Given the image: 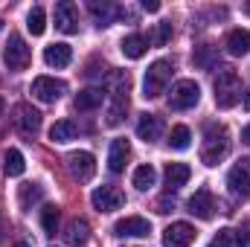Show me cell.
<instances>
[{"instance_id":"cell-1","label":"cell","mask_w":250,"mask_h":247,"mask_svg":"<svg viewBox=\"0 0 250 247\" xmlns=\"http://www.w3.org/2000/svg\"><path fill=\"white\" fill-rule=\"evenodd\" d=\"M230 151V134L224 125L209 123L204 131V145H201V160L204 166H218Z\"/></svg>"},{"instance_id":"cell-2","label":"cell","mask_w":250,"mask_h":247,"mask_svg":"<svg viewBox=\"0 0 250 247\" xmlns=\"http://www.w3.org/2000/svg\"><path fill=\"white\" fill-rule=\"evenodd\" d=\"M242 99V79L233 67H221L215 76V105L218 108H233Z\"/></svg>"},{"instance_id":"cell-3","label":"cell","mask_w":250,"mask_h":247,"mask_svg":"<svg viewBox=\"0 0 250 247\" xmlns=\"http://www.w3.org/2000/svg\"><path fill=\"white\" fill-rule=\"evenodd\" d=\"M172 73H175L172 62H166V59L154 62L148 70H146V79H143V96H146V99H157L160 93H166V84L172 82Z\"/></svg>"},{"instance_id":"cell-4","label":"cell","mask_w":250,"mask_h":247,"mask_svg":"<svg viewBox=\"0 0 250 247\" xmlns=\"http://www.w3.org/2000/svg\"><path fill=\"white\" fill-rule=\"evenodd\" d=\"M128 73L117 70L111 76V108H108V125H120L125 117V108H128Z\"/></svg>"},{"instance_id":"cell-5","label":"cell","mask_w":250,"mask_h":247,"mask_svg":"<svg viewBox=\"0 0 250 247\" xmlns=\"http://www.w3.org/2000/svg\"><path fill=\"white\" fill-rule=\"evenodd\" d=\"M198 99H201V87L192 79H181L169 93V108L172 111H189L198 105Z\"/></svg>"},{"instance_id":"cell-6","label":"cell","mask_w":250,"mask_h":247,"mask_svg":"<svg viewBox=\"0 0 250 247\" xmlns=\"http://www.w3.org/2000/svg\"><path fill=\"white\" fill-rule=\"evenodd\" d=\"M29 59H32V53H29L26 41L21 35H9V44L3 50V64L9 70H26L29 67Z\"/></svg>"},{"instance_id":"cell-7","label":"cell","mask_w":250,"mask_h":247,"mask_svg":"<svg viewBox=\"0 0 250 247\" xmlns=\"http://www.w3.org/2000/svg\"><path fill=\"white\" fill-rule=\"evenodd\" d=\"M29 93L38 99V102H59L64 93H67V84L62 79H53V76H38L29 87Z\"/></svg>"},{"instance_id":"cell-8","label":"cell","mask_w":250,"mask_h":247,"mask_svg":"<svg viewBox=\"0 0 250 247\" xmlns=\"http://www.w3.org/2000/svg\"><path fill=\"white\" fill-rule=\"evenodd\" d=\"M67 169L76 181H90L96 175V157L90 151H73L67 154Z\"/></svg>"},{"instance_id":"cell-9","label":"cell","mask_w":250,"mask_h":247,"mask_svg":"<svg viewBox=\"0 0 250 247\" xmlns=\"http://www.w3.org/2000/svg\"><path fill=\"white\" fill-rule=\"evenodd\" d=\"M227 186H230V195L248 198L250 195V160H239V163L227 172Z\"/></svg>"},{"instance_id":"cell-10","label":"cell","mask_w":250,"mask_h":247,"mask_svg":"<svg viewBox=\"0 0 250 247\" xmlns=\"http://www.w3.org/2000/svg\"><path fill=\"white\" fill-rule=\"evenodd\" d=\"M90 204H93L99 212H114V209H120L125 204V195L117 186H99V189H93Z\"/></svg>"},{"instance_id":"cell-11","label":"cell","mask_w":250,"mask_h":247,"mask_svg":"<svg viewBox=\"0 0 250 247\" xmlns=\"http://www.w3.org/2000/svg\"><path fill=\"white\" fill-rule=\"evenodd\" d=\"M195 242V227L187 221H175L163 230V247H189Z\"/></svg>"},{"instance_id":"cell-12","label":"cell","mask_w":250,"mask_h":247,"mask_svg":"<svg viewBox=\"0 0 250 247\" xmlns=\"http://www.w3.org/2000/svg\"><path fill=\"white\" fill-rule=\"evenodd\" d=\"M187 212H192V215L201 218V221H209L212 212H215V198H212V192H209V189H198V192L187 201Z\"/></svg>"},{"instance_id":"cell-13","label":"cell","mask_w":250,"mask_h":247,"mask_svg":"<svg viewBox=\"0 0 250 247\" xmlns=\"http://www.w3.org/2000/svg\"><path fill=\"white\" fill-rule=\"evenodd\" d=\"M15 125L21 128V134L35 137V134L41 131V114H38L32 105H18V108H15Z\"/></svg>"},{"instance_id":"cell-14","label":"cell","mask_w":250,"mask_h":247,"mask_svg":"<svg viewBox=\"0 0 250 247\" xmlns=\"http://www.w3.org/2000/svg\"><path fill=\"white\" fill-rule=\"evenodd\" d=\"M151 233V224L143 218V215H128V218H120L114 224V236H134V239H143Z\"/></svg>"},{"instance_id":"cell-15","label":"cell","mask_w":250,"mask_h":247,"mask_svg":"<svg viewBox=\"0 0 250 247\" xmlns=\"http://www.w3.org/2000/svg\"><path fill=\"white\" fill-rule=\"evenodd\" d=\"M56 29H62L64 35L79 32V15H76V6L70 0L56 3Z\"/></svg>"},{"instance_id":"cell-16","label":"cell","mask_w":250,"mask_h":247,"mask_svg":"<svg viewBox=\"0 0 250 247\" xmlns=\"http://www.w3.org/2000/svg\"><path fill=\"white\" fill-rule=\"evenodd\" d=\"M160 134H163V120H160V117H154V114H140L137 137H140L143 143H154V140H160Z\"/></svg>"},{"instance_id":"cell-17","label":"cell","mask_w":250,"mask_h":247,"mask_svg":"<svg viewBox=\"0 0 250 247\" xmlns=\"http://www.w3.org/2000/svg\"><path fill=\"white\" fill-rule=\"evenodd\" d=\"M102 102H105L102 87H87V90H82V93L73 99V108H76L79 114H87V111H96Z\"/></svg>"},{"instance_id":"cell-18","label":"cell","mask_w":250,"mask_h":247,"mask_svg":"<svg viewBox=\"0 0 250 247\" xmlns=\"http://www.w3.org/2000/svg\"><path fill=\"white\" fill-rule=\"evenodd\" d=\"M44 62H47V67H56V70L67 67V64L73 62L70 44H50V47L44 50Z\"/></svg>"},{"instance_id":"cell-19","label":"cell","mask_w":250,"mask_h":247,"mask_svg":"<svg viewBox=\"0 0 250 247\" xmlns=\"http://www.w3.org/2000/svg\"><path fill=\"white\" fill-rule=\"evenodd\" d=\"M64 239H67V245H70V247L87 245V239H90V224H87L84 218H73V221L67 224V233H64Z\"/></svg>"},{"instance_id":"cell-20","label":"cell","mask_w":250,"mask_h":247,"mask_svg":"<svg viewBox=\"0 0 250 247\" xmlns=\"http://www.w3.org/2000/svg\"><path fill=\"white\" fill-rule=\"evenodd\" d=\"M128 154H131L128 140H114V143H111V151H108V169H111L114 175H120V172L125 169Z\"/></svg>"},{"instance_id":"cell-21","label":"cell","mask_w":250,"mask_h":247,"mask_svg":"<svg viewBox=\"0 0 250 247\" xmlns=\"http://www.w3.org/2000/svg\"><path fill=\"white\" fill-rule=\"evenodd\" d=\"M87 9H90V15H93L96 26H111V23H114V18L120 15V9H117L114 3H99V0H90V3H87Z\"/></svg>"},{"instance_id":"cell-22","label":"cell","mask_w":250,"mask_h":247,"mask_svg":"<svg viewBox=\"0 0 250 247\" xmlns=\"http://www.w3.org/2000/svg\"><path fill=\"white\" fill-rule=\"evenodd\" d=\"M224 47H227L230 56H248L250 53V32L248 29H233V32L227 35Z\"/></svg>"},{"instance_id":"cell-23","label":"cell","mask_w":250,"mask_h":247,"mask_svg":"<svg viewBox=\"0 0 250 247\" xmlns=\"http://www.w3.org/2000/svg\"><path fill=\"white\" fill-rule=\"evenodd\" d=\"M192 178V169H189L187 163H169L166 166V186L175 192V189H181V186H187V181Z\"/></svg>"},{"instance_id":"cell-24","label":"cell","mask_w":250,"mask_h":247,"mask_svg":"<svg viewBox=\"0 0 250 247\" xmlns=\"http://www.w3.org/2000/svg\"><path fill=\"white\" fill-rule=\"evenodd\" d=\"M41 198H44V186H41V184H23V186H21V192H18L21 209H26V212H29Z\"/></svg>"},{"instance_id":"cell-25","label":"cell","mask_w":250,"mask_h":247,"mask_svg":"<svg viewBox=\"0 0 250 247\" xmlns=\"http://www.w3.org/2000/svg\"><path fill=\"white\" fill-rule=\"evenodd\" d=\"M146 50H148V41L143 38V35H128V38H123V53L125 59H143L146 56Z\"/></svg>"},{"instance_id":"cell-26","label":"cell","mask_w":250,"mask_h":247,"mask_svg":"<svg viewBox=\"0 0 250 247\" xmlns=\"http://www.w3.org/2000/svg\"><path fill=\"white\" fill-rule=\"evenodd\" d=\"M192 62H195V67H201V70H209L212 64L218 62V53H215L209 44H201V47H195V53H192Z\"/></svg>"},{"instance_id":"cell-27","label":"cell","mask_w":250,"mask_h":247,"mask_svg":"<svg viewBox=\"0 0 250 247\" xmlns=\"http://www.w3.org/2000/svg\"><path fill=\"white\" fill-rule=\"evenodd\" d=\"M157 181V172H154V166L151 163H146V166H140L137 172H134V186L140 189V192H148L151 186Z\"/></svg>"},{"instance_id":"cell-28","label":"cell","mask_w":250,"mask_h":247,"mask_svg":"<svg viewBox=\"0 0 250 247\" xmlns=\"http://www.w3.org/2000/svg\"><path fill=\"white\" fill-rule=\"evenodd\" d=\"M50 140L53 143H70V140H76V125L70 123V120H59L50 128Z\"/></svg>"},{"instance_id":"cell-29","label":"cell","mask_w":250,"mask_h":247,"mask_svg":"<svg viewBox=\"0 0 250 247\" xmlns=\"http://www.w3.org/2000/svg\"><path fill=\"white\" fill-rule=\"evenodd\" d=\"M26 29H29L32 35H44V29H47V15H44L41 6H32V9H29V15H26Z\"/></svg>"},{"instance_id":"cell-30","label":"cell","mask_w":250,"mask_h":247,"mask_svg":"<svg viewBox=\"0 0 250 247\" xmlns=\"http://www.w3.org/2000/svg\"><path fill=\"white\" fill-rule=\"evenodd\" d=\"M26 172V163H23V154L18 148H9L6 151V175L9 178H21Z\"/></svg>"},{"instance_id":"cell-31","label":"cell","mask_w":250,"mask_h":247,"mask_svg":"<svg viewBox=\"0 0 250 247\" xmlns=\"http://www.w3.org/2000/svg\"><path fill=\"white\" fill-rule=\"evenodd\" d=\"M215 245L218 247H248V236L242 230H221Z\"/></svg>"},{"instance_id":"cell-32","label":"cell","mask_w":250,"mask_h":247,"mask_svg":"<svg viewBox=\"0 0 250 247\" xmlns=\"http://www.w3.org/2000/svg\"><path fill=\"white\" fill-rule=\"evenodd\" d=\"M169 145L172 148H178V151H184L192 145V131H189L187 125H175L172 128V134H169Z\"/></svg>"},{"instance_id":"cell-33","label":"cell","mask_w":250,"mask_h":247,"mask_svg":"<svg viewBox=\"0 0 250 247\" xmlns=\"http://www.w3.org/2000/svg\"><path fill=\"white\" fill-rule=\"evenodd\" d=\"M59 206H44V212H41V227H44V233L47 236H56V230H59Z\"/></svg>"},{"instance_id":"cell-34","label":"cell","mask_w":250,"mask_h":247,"mask_svg":"<svg viewBox=\"0 0 250 247\" xmlns=\"http://www.w3.org/2000/svg\"><path fill=\"white\" fill-rule=\"evenodd\" d=\"M169 38H172V23H157V29L151 32V38H148V41H151L154 47H166V41H169Z\"/></svg>"},{"instance_id":"cell-35","label":"cell","mask_w":250,"mask_h":247,"mask_svg":"<svg viewBox=\"0 0 250 247\" xmlns=\"http://www.w3.org/2000/svg\"><path fill=\"white\" fill-rule=\"evenodd\" d=\"M172 206H175V198H169V195H166V198H160V201H157V212H169V209H172Z\"/></svg>"},{"instance_id":"cell-36","label":"cell","mask_w":250,"mask_h":247,"mask_svg":"<svg viewBox=\"0 0 250 247\" xmlns=\"http://www.w3.org/2000/svg\"><path fill=\"white\" fill-rule=\"evenodd\" d=\"M143 9H146V12H157L160 3H157V0H143Z\"/></svg>"},{"instance_id":"cell-37","label":"cell","mask_w":250,"mask_h":247,"mask_svg":"<svg viewBox=\"0 0 250 247\" xmlns=\"http://www.w3.org/2000/svg\"><path fill=\"white\" fill-rule=\"evenodd\" d=\"M242 143H248V145H250V125L242 131Z\"/></svg>"},{"instance_id":"cell-38","label":"cell","mask_w":250,"mask_h":247,"mask_svg":"<svg viewBox=\"0 0 250 247\" xmlns=\"http://www.w3.org/2000/svg\"><path fill=\"white\" fill-rule=\"evenodd\" d=\"M245 111H250V90H245Z\"/></svg>"},{"instance_id":"cell-39","label":"cell","mask_w":250,"mask_h":247,"mask_svg":"<svg viewBox=\"0 0 250 247\" xmlns=\"http://www.w3.org/2000/svg\"><path fill=\"white\" fill-rule=\"evenodd\" d=\"M3 111H6V102H3V99H0V117H3Z\"/></svg>"},{"instance_id":"cell-40","label":"cell","mask_w":250,"mask_h":247,"mask_svg":"<svg viewBox=\"0 0 250 247\" xmlns=\"http://www.w3.org/2000/svg\"><path fill=\"white\" fill-rule=\"evenodd\" d=\"M245 12H248V15H250V3H248V6H245Z\"/></svg>"},{"instance_id":"cell-41","label":"cell","mask_w":250,"mask_h":247,"mask_svg":"<svg viewBox=\"0 0 250 247\" xmlns=\"http://www.w3.org/2000/svg\"><path fill=\"white\" fill-rule=\"evenodd\" d=\"M0 32H3V21H0Z\"/></svg>"},{"instance_id":"cell-42","label":"cell","mask_w":250,"mask_h":247,"mask_svg":"<svg viewBox=\"0 0 250 247\" xmlns=\"http://www.w3.org/2000/svg\"><path fill=\"white\" fill-rule=\"evenodd\" d=\"M209 247H218V245H215V242H212V245H209Z\"/></svg>"}]
</instances>
